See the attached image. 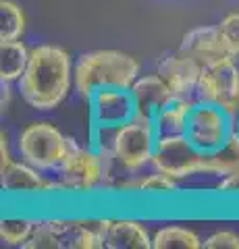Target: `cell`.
<instances>
[{
  "mask_svg": "<svg viewBox=\"0 0 239 249\" xmlns=\"http://www.w3.org/2000/svg\"><path fill=\"white\" fill-rule=\"evenodd\" d=\"M198 104L196 98H183V96H175L163 110L156 114V129L160 135H175V133H185L189 123V114L194 110V106Z\"/></svg>",
  "mask_w": 239,
  "mask_h": 249,
  "instance_id": "obj_17",
  "label": "cell"
},
{
  "mask_svg": "<svg viewBox=\"0 0 239 249\" xmlns=\"http://www.w3.org/2000/svg\"><path fill=\"white\" fill-rule=\"evenodd\" d=\"M71 142L73 137L65 135L55 123L32 121L17 133L15 152L29 164L56 175L71 152Z\"/></svg>",
  "mask_w": 239,
  "mask_h": 249,
  "instance_id": "obj_6",
  "label": "cell"
},
{
  "mask_svg": "<svg viewBox=\"0 0 239 249\" xmlns=\"http://www.w3.org/2000/svg\"><path fill=\"white\" fill-rule=\"evenodd\" d=\"M23 249H104L98 218H40Z\"/></svg>",
  "mask_w": 239,
  "mask_h": 249,
  "instance_id": "obj_5",
  "label": "cell"
},
{
  "mask_svg": "<svg viewBox=\"0 0 239 249\" xmlns=\"http://www.w3.org/2000/svg\"><path fill=\"white\" fill-rule=\"evenodd\" d=\"M104 249H152V232L148 227L129 216L98 218Z\"/></svg>",
  "mask_w": 239,
  "mask_h": 249,
  "instance_id": "obj_13",
  "label": "cell"
},
{
  "mask_svg": "<svg viewBox=\"0 0 239 249\" xmlns=\"http://www.w3.org/2000/svg\"><path fill=\"white\" fill-rule=\"evenodd\" d=\"M158 135L156 123L135 114L117 129H94L92 145L109 150L119 173H142L152 164Z\"/></svg>",
  "mask_w": 239,
  "mask_h": 249,
  "instance_id": "obj_2",
  "label": "cell"
},
{
  "mask_svg": "<svg viewBox=\"0 0 239 249\" xmlns=\"http://www.w3.org/2000/svg\"><path fill=\"white\" fill-rule=\"evenodd\" d=\"M142 75V62L123 50H90L75 58V93L81 100L100 88H131Z\"/></svg>",
  "mask_w": 239,
  "mask_h": 249,
  "instance_id": "obj_3",
  "label": "cell"
},
{
  "mask_svg": "<svg viewBox=\"0 0 239 249\" xmlns=\"http://www.w3.org/2000/svg\"><path fill=\"white\" fill-rule=\"evenodd\" d=\"M179 50L183 54H187V56H191L196 62H200L202 69L217 65L221 60L233 58L229 54L225 42H222V36L217 25H198L194 29H189L181 37Z\"/></svg>",
  "mask_w": 239,
  "mask_h": 249,
  "instance_id": "obj_14",
  "label": "cell"
},
{
  "mask_svg": "<svg viewBox=\"0 0 239 249\" xmlns=\"http://www.w3.org/2000/svg\"><path fill=\"white\" fill-rule=\"evenodd\" d=\"M11 85L13 83H6V81H0V108H2V114L9 112L11 108V100H13V91H11Z\"/></svg>",
  "mask_w": 239,
  "mask_h": 249,
  "instance_id": "obj_26",
  "label": "cell"
},
{
  "mask_svg": "<svg viewBox=\"0 0 239 249\" xmlns=\"http://www.w3.org/2000/svg\"><path fill=\"white\" fill-rule=\"evenodd\" d=\"M94 129H117L135 116V98L131 88H100L88 100Z\"/></svg>",
  "mask_w": 239,
  "mask_h": 249,
  "instance_id": "obj_11",
  "label": "cell"
},
{
  "mask_svg": "<svg viewBox=\"0 0 239 249\" xmlns=\"http://www.w3.org/2000/svg\"><path fill=\"white\" fill-rule=\"evenodd\" d=\"M154 71L163 77L175 96L196 98L200 75H202V65L196 62L191 56H187V54H183L179 48L160 54Z\"/></svg>",
  "mask_w": 239,
  "mask_h": 249,
  "instance_id": "obj_12",
  "label": "cell"
},
{
  "mask_svg": "<svg viewBox=\"0 0 239 249\" xmlns=\"http://www.w3.org/2000/svg\"><path fill=\"white\" fill-rule=\"evenodd\" d=\"M11 160H15L13 150H11V139L6 135V131H2L0 133V168L6 166Z\"/></svg>",
  "mask_w": 239,
  "mask_h": 249,
  "instance_id": "obj_25",
  "label": "cell"
},
{
  "mask_svg": "<svg viewBox=\"0 0 239 249\" xmlns=\"http://www.w3.org/2000/svg\"><path fill=\"white\" fill-rule=\"evenodd\" d=\"M237 129H239V119H237Z\"/></svg>",
  "mask_w": 239,
  "mask_h": 249,
  "instance_id": "obj_27",
  "label": "cell"
},
{
  "mask_svg": "<svg viewBox=\"0 0 239 249\" xmlns=\"http://www.w3.org/2000/svg\"><path fill=\"white\" fill-rule=\"evenodd\" d=\"M204 249H239V232L219 229L204 239Z\"/></svg>",
  "mask_w": 239,
  "mask_h": 249,
  "instance_id": "obj_23",
  "label": "cell"
},
{
  "mask_svg": "<svg viewBox=\"0 0 239 249\" xmlns=\"http://www.w3.org/2000/svg\"><path fill=\"white\" fill-rule=\"evenodd\" d=\"M40 218L29 214H6L0 218V239L9 247H25Z\"/></svg>",
  "mask_w": 239,
  "mask_h": 249,
  "instance_id": "obj_20",
  "label": "cell"
},
{
  "mask_svg": "<svg viewBox=\"0 0 239 249\" xmlns=\"http://www.w3.org/2000/svg\"><path fill=\"white\" fill-rule=\"evenodd\" d=\"M75 60L58 44H37L32 48L25 73L17 81L21 100L37 112L58 108L75 89Z\"/></svg>",
  "mask_w": 239,
  "mask_h": 249,
  "instance_id": "obj_1",
  "label": "cell"
},
{
  "mask_svg": "<svg viewBox=\"0 0 239 249\" xmlns=\"http://www.w3.org/2000/svg\"><path fill=\"white\" fill-rule=\"evenodd\" d=\"M131 93L135 98V114L150 121L156 119V114L175 98L171 88L156 71L137 77L131 85Z\"/></svg>",
  "mask_w": 239,
  "mask_h": 249,
  "instance_id": "obj_15",
  "label": "cell"
},
{
  "mask_svg": "<svg viewBox=\"0 0 239 249\" xmlns=\"http://www.w3.org/2000/svg\"><path fill=\"white\" fill-rule=\"evenodd\" d=\"M119 168L114 164L110 152H100L94 145H81L71 142V152L58 168V181L63 185L65 196L90 197L100 191H109Z\"/></svg>",
  "mask_w": 239,
  "mask_h": 249,
  "instance_id": "obj_4",
  "label": "cell"
},
{
  "mask_svg": "<svg viewBox=\"0 0 239 249\" xmlns=\"http://www.w3.org/2000/svg\"><path fill=\"white\" fill-rule=\"evenodd\" d=\"M0 183L4 196L15 199H46L65 196L58 177H50V173L40 170L23 158H15L0 168Z\"/></svg>",
  "mask_w": 239,
  "mask_h": 249,
  "instance_id": "obj_8",
  "label": "cell"
},
{
  "mask_svg": "<svg viewBox=\"0 0 239 249\" xmlns=\"http://www.w3.org/2000/svg\"><path fill=\"white\" fill-rule=\"evenodd\" d=\"M217 27L221 31L222 42H225L229 54L239 60V9L227 13L225 17L217 23Z\"/></svg>",
  "mask_w": 239,
  "mask_h": 249,
  "instance_id": "obj_22",
  "label": "cell"
},
{
  "mask_svg": "<svg viewBox=\"0 0 239 249\" xmlns=\"http://www.w3.org/2000/svg\"><path fill=\"white\" fill-rule=\"evenodd\" d=\"M32 48L23 40H0V81L17 83L25 73Z\"/></svg>",
  "mask_w": 239,
  "mask_h": 249,
  "instance_id": "obj_16",
  "label": "cell"
},
{
  "mask_svg": "<svg viewBox=\"0 0 239 249\" xmlns=\"http://www.w3.org/2000/svg\"><path fill=\"white\" fill-rule=\"evenodd\" d=\"M233 173H239V129L231 133L217 152L206 154V177L222 178Z\"/></svg>",
  "mask_w": 239,
  "mask_h": 249,
  "instance_id": "obj_19",
  "label": "cell"
},
{
  "mask_svg": "<svg viewBox=\"0 0 239 249\" xmlns=\"http://www.w3.org/2000/svg\"><path fill=\"white\" fill-rule=\"evenodd\" d=\"M27 29L25 11L15 0H0V40H23Z\"/></svg>",
  "mask_w": 239,
  "mask_h": 249,
  "instance_id": "obj_21",
  "label": "cell"
},
{
  "mask_svg": "<svg viewBox=\"0 0 239 249\" xmlns=\"http://www.w3.org/2000/svg\"><path fill=\"white\" fill-rule=\"evenodd\" d=\"M214 191L219 196H227V197H239V173H233L229 177L219 178V183L214 185Z\"/></svg>",
  "mask_w": 239,
  "mask_h": 249,
  "instance_id": "obj_24",
  "label": "cell"
},
{
  "mask_svg": "<svg viewBox=\"0 0 239 249\" xmlns=\"http://www.w3.org/2000/svg\"><path fill=\"white\" fill-rule=\"evenodd\" d=\"M235 129L237 121L227 110L208 102H198L189 114L185 135L200 152L210 154L217 152L221 145H225Z\"/></svg>",
  "mask_w": 239,
  "mask_h": 249,
  "instance_id": "obj_10",
  "label": "cell"
},
{
  "mask_svg": "<svg viewBox=\"0 0 239 249\" xmlns=\"http://www.w3.org/2000/svg\"><path fill=\"white\" fill-rule=\"evenodd\" d=\"M198 102L221 106L233 119H239V65L235 58L204 67L196 89Z\"/></svg>",
  "mask_w": 239,
  "mask_h": 249,
  "instance_id": "obj_9",
  "label": "cell"
},
{
  "mask_svg": "<svg viewBox=\"0 0 239 249\" xmlns=\"http://www.w3.org/2000/svg\"><path fill=\"white\" fill-rule=\"evenodd\" d=\"M150 168L160 170L177 181L206 177V154L200 152L185 133L158 135Z\"/></svg>",
  "mask_w": 239,
  "mask_h": 249,
  "instance_id": "obj_7",
  "label": "cell"
},
{
  "mask_svg": "<svg viewBox=\"0 0 239 249\" xmlns=\"http://www.w3.org/2000/svg\"><path fill=\"white\" fill-rule=\"evenodd\" d=\"M152 249H204V239L185 224H165L152 235Z\"/></svg>",
  "mask_w": 239,
  "mask_h": 249,
  "instance_id": "obj_18",
  "label": "cell"
}]
</instances>
